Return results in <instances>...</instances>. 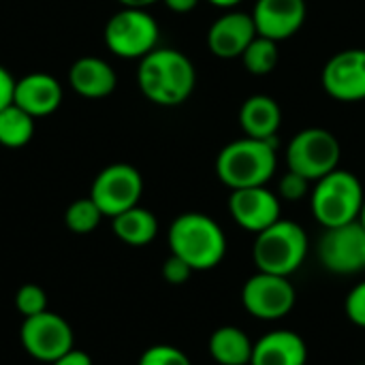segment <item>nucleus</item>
<instances>
[{"mask_svg":"<svg viewBox=\"0 0 365 365\" xmlns=\"http://www.w3.org/2000/svg\"><path fill=\"white\" fill-rule=\"evenodd\" d=\"M137 81L148 101L160 107H175L192 94L197 71L190 58L182 51L156 47L145 58H141Z\"/></svg>","mask_w":365,"mask_h":365,"instance_id":"obj_1","label":"nucleus"},{"mask_svg":"<svg viewBox=\"0 0 365 365\" xmlns=\"http://www.w3.org/2000/svg\"><path fill=\"white\" fill-rule=\"evenodd\" d=\"M169 248L171 255L184 259L195 272H207L222 263L227 237L214 218L201 212H186L169 227Z\"/></svg>","mask_w":365,"mask_h":365,"instance_id":"obj_2","label":"nucleus"},{"mask_svg":"<svg viewBox=\"0 0 365 365\" xmlns=\"http://www.w3.org/2000/svg\"><path fill=\"white\" fill-rule=\"evenodd\" d=\"M278 167L276 141L244 137L225 145L216 158L218 180L231 190L267 186Z\"/></svg>","mask_w":365,"mask_h":365,"instance_id":"obj_3","label":"nucleus"},{"mask_svg":"<svg viewBox=\"0 0 365 365\" xmlns=\"http://www.w3.org/2000/svg\"><path fill=\"white\" fill-rule=\"evenodd\" d=\"M308 257V235L293 220H276L272 227L257 233L252 246V261L259 272L291 276Z\"/></svg>","mask_w":365,"mask_h":365,"instance_id":"obj_4","label":"nucleus"},{"mask_svg":"<svg viewBox=\"0 0 365 365\" xmlns=\"http://www.w3.org/2000/svg\"><path fill=\"white\" fill-rule=\"evenodd\" d=\"M364 199L365 192L359 178L351 171L336 169L314 182L310 207L314 218L325 229H334L359 220Z\"/></svg>","mask_w":365,"mask_h":365,"instance_id":"obj_5","label":"nucleus"},{"mask_svg":"<svg viewBox=\"0 0 365 365\" xmlns=\"http://www.w3.org/2000/svg\"><path fill=\"white\" fill-rule=\"evenodd\" d=\"M105 45L120 58H145L158 45V24L148 9L122 6L105 26Z\"/></svg>","mask_w":365,"mask_h":365,"instance_id":"obj_6","label":"nucleus"},{"mask_svg":"<svg viewBox=\"0 0 365 365\" xmlns=\"http://www.w3.org/2000/svg\"><path fill=\"white\" fill-rule=\"evenodd\" d=\"M340 141L325 128H306L297 133L287 148V167L310 182H319L340 165Z\"/></svg>","mask_w":365,"mask_h":365,"instance_id":"obj_7","label":"nucleus"},{"mask_svg":"<svg viewBox=\"0 0 365 365\" xmlns=\"http://www.w3.org/2000/svg\"><path fill=\"white\" fill-rule=\"evenodd\" d=\"M143 195V178L141 173L126 163H115L105 167L90 190L92 201L98 205L103 216H118L135 205Z\"/></svg>","mask_w":365,"mask_h":365,"instance_id":"obj_8","label":"nucleus"},{"mask_svg":"<svg viewBox=\"0 0 365 365\" xmlns=\"http://www.w3.org/2000/svg\"><path fill=\"white\" fill-rule=\"evenodd\" d=\"M295 287L287 276L257 272L242 289V304L259 321H278L295 308Z\"/></svg>","mask_w":365,"mask_h":365,"instance_id":"obj_9","label":"nucleus"},{"mask_svg":"<svg viewBox=\"0 0 365 365\" xmlns=\"http://www.w3.org/2000/svg\"><path fill=\"white\" fill-rule=\"evenodd\" d=\"M319 261L331 274L351 276L365 269V229L359 220L325 229L319 242Z\"/></svg>","mask_w":365,"mask_h":365,"instance_id":"obj_10","label":"nucleus"},{"mask_svg":"<svg viewBox=\"0 0 365 365\" xmlns=\"http://www.w3.org/2000/svg\"><path fill=\"white\" fill-rule=\"evenodd\" d=\"M21 344L26 353L34 359L53 364L56 359L73 351V329L62 317L45 310L36 317L24 319Z\"/></svg>","mask_w":365,"mask_h":365,"instance_id":"obj_11","label":"nucleus"},{"mask_svg":"<svg viewBox=\"0 0 365 365\" xmlns=\"http://www.w3.org/2000/svg\"><path fill=\"white\" fill-rule=\"evenodd\" d=\"M321 83L336 101H365V49H344L331 56L323 66Z\"/></svg>","mask_w":365,"mask_h":365,"instance_id":"obj_12","label":"nucleus"},{"mask_svg":"<svg viewBox=\"0 0 365 365\" xmlns=\"http://www.w3.org/2000/svg\"><path fill=\"white\" fill-rule=\"evenodd\" d=\"M229 212L242 229L250 233H261L263 229L280 220V197L267 186L237 188L231 190Z\"/></svg>","mask_w":365,"mask_h":365,"instance_id":"obj_13","label":"nucleus"},{"mask_svg":"<svg viewBox=\"0 0 365 365\" xmlns=\"http://www.w3.org/2000/svg\"><path fill=\"white\" fill-rule=\"evenodd\" d=\"M257 26L250 13L229 11L218 17L207 30V47L214 56L222 60L242 58L246 47L257 36Z\"/></svg>","mask_w":365,"mask_h":365,"instance_id":"obj_14","label":"nucleus"},{"mask_svg":"<svg viewBox=\"0 0 365 365\" xmlns=\"http://www.w3.org/2000/svg\"><path fill=\"white\" fill-rule=\"evenodd\" d=\"M252 19L261 36L284 41L297 34L306 21V0H257Z\"/></svg>","mask_w":365,"mask_h":365,"instance_id":"obj_15","label":"nucleus"},{"mask_svg":"<svg viewBox=\"0 0 365 365\" xmlns=\"http://www.w3.org/2000/svg\"><path fill=\"white\" fill-rule=\"evenodd\" d=\"M13 103L28 111L32 118L49 115L62 103V86L49 73H30L17 79Z\"/></svg>","mask_w":365,"mask_h":365,"instance_id":"obj_16","label":"nucleus"},{"mask_svg":"<svg viewBox=\"0 0 365 365\" xmlns=\"http://www.w3.org/2000/svg\"><path fill=\"white\" fill-rule=\"evenodd\" d=\"M308 346L291 329H276L255 342L250 365H306Z\"/></svg>","mask_w":365,"mask_h":365,"instance_id":"obj_17","label":"nucleus"},{"mask_svg":"<svg viewBox=\"0 0 365 365\" xmlns=\"http://www.w3.org/2000/svg\"><path fill=\"white\" fill-rule=\"evenodd\" d=\"M68 83L71 88L86 98H103L109 96L115 86H118V75L111 68L109 62L96 58V56H86L79 58L71 71H68Z\"/></svg>","mask_w":365,"mask_h":365,"instance_id":"obj_18","label":"nucleus"},{"mask_svg":"<svg viewBox=\"0 0 365 365\" xmlns=\"http://www.w3.org/2000/svg\"><path fill=\"white\" fill-rule=\"evenodd\" d=\"M280 124H282V109L272 96L255 94L244 101L240 109V126L246 133V137L274 141Z\"/></svg>","mask_w":365,"mask_h":365,"instance_id":"obj_19","label":"nucleus"},{"mask_svg":"<svg viewBox=\"0 0 365 365\" xmlns=\"http://www.w3.org/2000/svg\"><path fill=\"white\" fill-rule=\"evenodd\" d=\"M255 342L244 329L225 325L218 327L207 342V351L218 365H250Z\"/></svg>","mask_w":365,"mask_h":365,"instance_id":"obj_20","label":"nucleus"},{"mask_svg":"<svg viewBox=\"0 0 365 365\" xmlns=\"http://www.w3.org/2000/svg\"><path fill=\"white\" fill-rule=\"evenodd\" d=\"M111 229L118 240H122L128 246H145L150 244L158 233V220L156 216L145 207H130L118 216L111 218Z\"/></svg>","mask_w":365,"mask_h":365,"instance_id":"obj_21","label":"nucleus"},{"mask_svg":"<svg viewBox=\"0 0 365 365\" xmlns=\"http://www.w3.org/2000/svg\"><path fill=\"white\" fill-rule=\"evenodd\" d=\"M34 120L28 111L11 103L0 111V145L24 148L34 137Z\"/></svg>","mask_w":365,"mask_h":365,"instance_id":"obj_22","label":"nucleus"},{"mask_svg":"<svg viewBox=\"0 0 365 365\" xmlns=\"http://www.w3.org/2000/svg\"><path fill=\"white\" fill-rule=\"evenodd\" d=\"M242 60H244V66H246L248 73H252V75H269L276 68L278 60H280L278 41L257 34L255 41L242 53Z\"/></svg>","mask_w":365,"mask_h":365,"instance_id":"obj_23","label":"nucleus"},{"mask_svg":"<svg viewBox=\"0 0 365 365\" xmlns=\"http://www.w3.org/2000/svg\"><path fill=\"white\" fill-rule=\"evenodd\" d=\"M101 218H103V212H101L98 205L92 201V197L73 201V203L68 205L66 214H64L66 227H68L73 233H79V235L92 233V231L98 227Z\"/></svg>","mask_w":365,"mask_h":365,"instance_id":"obj_24","label":"nucleus"},{"mask_svg":"<svg viewBox=\"0 0 365 365\" xmlns=\"http://www.w3.org/2000/svg\"><path fill=\"white\" fill-rule=\"evenodd\" d=\"M15 308L24 314V319L36 317L47 310V295L38 284H24L15 293Z\"/></svg>","mask_w":365,"mask_h":365,"instance_id":"obj_25","label":"nucleus"},{"mask_svg":"<svg viewBox=\"0 0 365 365\" xmlns=\"http://www.w3.org/2000/svg\"><path fill=\"white\" fill-rule=\"evenodd\" d=\"M139 365H192L190 359L186 357L184 351H180L178 346H169V344H156L150 346L148 351H143V355L139 357Z\"/></svg>","mask_w":365,"mask_h":365,"instance_id":"obj_26","label":"nucleus"},{"mask_svg":"<svg viewBox=\"0 0 365 365\" xmlns=\"http://www.w3.org/2000/svg\"><path fill=\"white\" fill-rule=\"evenodd\" d=\"M310 180L295 173V171H287L282 178H280V186H278V192L284 201H302L308 192H310Z\"/></svg>","mask_w":365,"mask_h":365,"instance_id":"obj_27","label":"nucleus"},{"mask_svg":"<svg viewBox=\"0 0 365 365\" xmlns=\"http://www.w3.org/2000/svg\"><path fill=\"white\" fill-rule=\"evenodd\" d=\"M195 274V269L180 257L171 255L165 263H163V278L173 284V287H180V284H186L190 280V276Z\"/></svg>","mask_w":365,"mask_h":365,"instance_id":"obj_28","label":"nucleus"},{"mask_svg":"<svg viewBox=\"0 0 365 365\" xmlns=\"http://www.w3.org/2000/svg\"><path fill=\"white\" fill-rule=\"evenodd\" d=\"M344 310L351 323H355L357 327L365 329V282L357 284L344 302Z\"/></svg>","mask_w":365,"mask_h":365,"instance_id":"obj_29","label":"nucleus"},{"mask_svg":"<svg viewBox=\"0 0 365 365\" xmlns=\"http://www.w3.org/2000/svg\"><path fill=\"white\" fill-rule=\"evenodd\" d=\"M15 83H17V79H13V75H11V73L0 64V111L13 103V96H15Z\"/></svg>","mask_w":365,"mask_h":365,"instance_id":"obj_30","label":"nucleus"},{"mask_svg":"<svg viewBox=\"0 0 365 365\" xmlns=\"http://www.w3.org/2000/svg\"><path fill=\"white\" fill-rule=\"evenodd\" d=\"M51 365H92V359L83 351H68L66 355H62Z\"/></svg>","mask_w":365,"mask_h":365,"instance_id":"obj_31","label":"nucleus"},{"mask_svg":"<svg viewBox=\"0 0 365 365\" xmlns=\"http://www.w3.org/2000/svg\"><path fill=\"white\" fill-rule=\"evenodd\" d=\"M163 2L173 13H188V11H192L199 4V0H163Z\"/></svg>","mask_w":365,"mask_h":365,"instance_id":"obj_32","label":"nucleus"},{"mask_svg":"<svg viewBox=\"0 0 365 365\" xmlns=\"http://www.w3.org/2000/svg\"><path fill=\"white\" fill-rule=\"evenodd\" d=\"M122 6H128V9H148L152 4H156L158 0H118Z\"/></svg>","mask_w":365,"mask_h":365,"instance_id":"obj_33","label":"nucleus"},{"mask_svg":"<svg viewBox=\"0 0 365 365\" xmlns=\"http://www.w3.org/2000/svg\"><path fill=\"white\" fill-rule=\"evenodd\" d=\"M214 6H220V9H231V6H235V4H240L242 0H210Z\"/></svg>","mask_w":365,"mask_h":365,"instance_id":"obj_34","label":"nucleus"},{"mask_svg":"<svg viewBox=\"0 0 365 365\" xmlns=\"http://www.w3.org/2000/svg\"><path fill=\"white\" fill-rule=\"evenodd\" d=\"M359 225L365 229V199H364V205H361V212H359Z\"/></svg>","mask_w":365,"mask_h":365,"instance_id":"obj_35","label":"nucleus"}]
</instances>
